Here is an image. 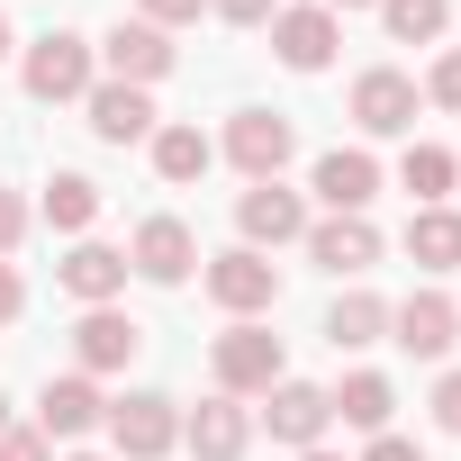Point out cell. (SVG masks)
<instances>
[{
	"label": "cell",
	"instance_id": "obj_1",
	"mask_svg": "<svg viewBox=\"0 0 461 461\" xmlns=\"http://www.w3.org/2000/svg\"><path fill=\"white\" fill-rule=\"evenodd\" d=\"M208 371H217V389H226V398H263L272 380H290V353H281V335H272L263 317H236V326L217 335Z\"/></svg>",
	"mask_w": 461,
	"mask_h": 461
},
{
	"label": "cell",
	"instance_id": "obj_2",
	"mask_svg": "<svg viewBox=\"0 0 461 461\" xmlns=\"http://www.w3.org/2000/svg\"><path fill=\"white\" fill-rule=\"evenodd\" d=\"M19 82H28V100H91V82H100V55H91V37H64V28H46L28 55H19Z\"/></svg>",
	"mask_w": 461,
	"mask_h": 461
},
{
	"label": "cell",
	"instance_id": "obj_3",
	"mask_svg": "<svg viewBox=\"0 0 461 461\" xmlns=\"http://www.w3.org/2000/svg\"><path fill=\"white\" fill-rule=\"evenodd\" d=\"M208 299L226 308V317H272L281 308V263L272 254H254V245H226V254H208Z\"/></svg>",
	"mask_w": 461,
	"mask_h": 461
},
{
	"label": "cell",
	"instance_id": "obj_4",
	"mask_svg": "<svg viewBox=\"0 0 461 461\" xmlns=\"http://www.w3.org/2000/svg\"><path fill=\"white\" fill-rule=\"evenodd\" d=\"M109 443L127 452V461H163L172 443H181V407L163 398V389H127V398H109Z\"/></svg>",
	"mask_w": 461,
	"mask_h": 461
},
{
	"label": "cell",
	"instance_id": "obj_5",
	"mask_svg": "<svg viewBox=\"0 0 461 461\" xmlns=\"http://www.w3.org/2000/svg\"><path fill=\"white\" fill-rule=\"evenodd\" d=\"M290 154H299V127L281 109H236V127H226V163H236L245 181H281Z\"/></svg>",
	"mask_w": 461,
	"mask_h": 461
},
{
	"label": "cell",
	"instance_id": "obj_6",
	"mask_svg": "<svg viewBox=\"0 0 461 461\" xmlns=\"http://www.w3.org/2000/svg\"><path fill=\"white\" fill-rule=\"evenodd\" d=\"M91 55H100V64H109V82H127V91H154V82L181 64V55H172V37H163V28H145V19H118Z\"/></svg>",
	"mask_w": 461,
	"mask_h": 461
},
{
	"label": "cell",
	"instance_id": "obj_7",
	"mask_svg": "<svg viewBox=\"0 0 461 461\" xmlns=\"http://www.w3.org/2000/svg\"><path fill=\"white\" fill-rule=\"evenodd\" d=\"M326 425H335V398H326L317 380H272V389H263V434H272V443L308 452V443H326Z\"/></svg>",
	"mask_w": 461,
	"mask_h": 461
},
{
	"label": "cell",
	"instance_id": "obj_8",
	"mask_svg": "<svg viewBox=\"0 0 461 461\" xmlns=\"http://www.w3.org/2000/svg\"><path fill=\"white\" fill-rule=\"evenodd\" d=\"M416 100H425V91H416L398 64H371V73L353 82V127H362V136H407V127H416Z\"/></svg>",
	"mask_w": 461,
	"mask_h": 461
},
{
	"label": "cell",
	"instance_id": "obj_9",
	"mask_svg": "<svg viewBox=\"0 0 461 461\" xmlns=\"http://www.w3.org/2000/svg\"><path fill=\"white\" fill-rule=\"evenodd\" d=\"M236 226H245V245H254V254L299 245V236H308V199H299V190H281V181H254V190L236 199Z\"/></svg>",
	"mask_w": 461,
	"mask_h": 461
},
{
	"label": "cell",
	"instance_id": "obj_10",
	"mask_svg": "<svg viewBox=\"0 0 461 461\" xmlns=\"http://www.w3.org/2000/svg\"><path fill=\"white\" fill-rule=\"evenodd\" d=\"M127 272H145V281L181 290V281L199 272V236H190L181 217H145V226H136V245H127Z\"/></svg>",
	"mask_w": 461,
	"mask_h": 461
},
{
	"label": "cell",
	"instance_id": "obj_11",
	"mask_svg": "<svg viewBox=\"0 0 461 461\" xmlns=\"http://www.w3.org/2000/svg\"><path fill=\"white\" fill-rule=\"evenodd\" d=\"M308 190L326 199V217H362V208L380 199V163H371L362 145H335V154H317V172H308Z\"/></svg>",
	"mask_w": 461,
	"mask_h": 461
},
{
	"label": "cell",
	"instance_id": "obj_12",
	"mask_svg": "<svg viewBox=\"0 0 461 461\" xmlns=\"http://www.w3.org/2000/svg\"><path fill=\"white\" fill-rule=\"evenodd\" d=\"M389 344H407L416 362H434V353H452V344H461V308H452L443 290H416V299H398V308H389Z\"/></svg>",
	"mask_w": 461,
	"mask_h": 461
},
{
	"label": "cell",
	"instance_id": "obj_13",
	"mask_svg": "<svg viewBox=\"0 0 461 461\" xmlns=\"http://www.w3.org/2000/svg\"><path fill=\"white\" fill-rule=\"evenodd\" d=\"M100 416H109V398H100L91 371H64V380H46V398H37V434H46V443H82Z\"/></svg>",
	"mask_w": 461,
	"mask_h": 461
},
{
	"label": "cell",
	"instance_id": "obj_14",
	"mask_svg": "<svg viewBox=\"0 0 461 461\" xmlns=\"http://www.w3.org/2000/svg\"><path fill=\"white\" fill-rule=\"evenodd\" d=\"M308 263H326L335 281H362L380 263V226L371 217H308Z\"/></svg>",
	"mask_w": 461,
	"mask_h": 461
},
{
	"label": "cell",
	"instance_id": "obj_15",
	"mask_svg": "<svg viewBox=\"0 0 461 461\" xmlns=\"http://www.w3.org/2000/svg\"><path fill=\"white\" fill-rule=\"evenodd\" d=\"M181 443L199 452V461H245V443H254V416H245V398H199L190 416H181Z\"/></svg>",
	"mask_w": 461,
	"mask_h": 461
},
{
	"label": "cell",
	"instance_id": "obj_16",
	"mask_svg": "<svg viewBox=\"0 0 461 461\" xmlns=\"http://www.w3.org/2000/svg\"><path fill=\"white\" fill-rule=\"evenodd\" d=\"M55 281H64V299H82V308H118V290H127V254L100 245V236H82V245L55 263Z\"/></svg>",
	"mask_w": 461,
	"mask_h": 461
},
{
	"label": "cell",
	"instance_id": "obj_17",
	"mask_svg": "<svg viewBox=\"0 0 461 461\" xmlns=\"http://www.w3.org/2000/svg\"><path fill=\"white\" fill-rule=\"evenodd\" d=\"M145 353V326L136 317H118V308H82V326H73V362L100 380V371H127Z\"/></svg>",
	"mask_w": 461,
	"mask_h": 461
},
{
	"label": "cell",
	"instance_id": "obj_18",
	"mask_svg": "<svg viewBox=\"0 0 461 461\" xmlns=\"http://www.w3.org/2000/svg\"><path fill=\"white\" fill-rule=\"evenodd\" d=\"M272 55L290 64V73H326L335 64V10H272Z\"/></svg>",
	"mask_w": 461,
	"mask_h": 461
},
{
	"label": "cell",
	"instance_id": "obj_19",
	"mask_svg": "<svg viewBox=\"0 0 461 461\" xmlns=\"http://www.w3.org/2000/svg\"><path fill=\"white\" fill-rule=\"evenodd\" d=\"M82 118H91V136H100V145H145V136L163 127V118H154V100H145V91H127V82H91Z\"/></svg>",
	"mask_w": 461,
	"mask_h": 461
},
{
	"label": "cell",
	"instance_id": "obj_20",
	"mask_svg": "<svg viewBox=\"0 0 461 461\" xmlns=\"http://www.w3.org/2000/svg\"><path fill=\"white\" fill-rule=\"evenodd\" d=\"M326 344H335V353H371V344H389V299H380V290H344V299L326 308Z\"/></svg>",
	"mask_w": 461,
	"mask_h": 461
},
{
	"label": "cell",
	"instance_id": "obj_21",
	"mask_svg": "<svg viewBox=\"0 0 461 461\" xmlns=\"http://www.w3.org/2000/svg\"><path fill=\"white\" fill-rule=\"evenodd\" d=\"M326 398H335V416H344L353 434H389V416H398V389H389L380 371H344Z\"/></svg>",
	"mask_w": 461,
	"mask_h": 461
},
{
	"label": "cell",
	"instance_id": "obj_22",
	"mask_svg": "<svg viewBox=\"0 0 461 461\" xmlns=\"http://www.w3.org/2000/svg\"><path fill=\"white\" fill-rule=\"evenodd\" d=\"M37 217L55 226V236H73V245H82V236H91V217H100V181H91V172H55V181H46V199H37Z\"/></svg>",
	"mask_w": 461,
	"mask_h": 461
},
{
	"label": "cell",
	"instance_id": "obj_23",
	"mask_svg": "<svg viewBox=\"0 0 461 461\" xmlns=\"http://www.w3.org/2000/svg\"><path fill=\"white\" fill-rule=\"evenodd\" d=\"M407 263L461 272V208H416V217H407Z\"/></svg>",
	"mask_w": 461,
	"mask_h": 461
},
{
	"label": "cell",
	"instance_id": "obj_24",
	"mask_svg": "<svg viewBox=\"0 0 461 461\" xmlns=\"http://www.w3.org/2000/svg\"><path fill=\"white\" fill-rule=\"evenodd\" d=\"M145 145H154V172H163L172 190H190V181H199V172L217 163V145H208L199 127H181V118H172V127H154Z\"/></svg>",
	"mask_w": 461,
	"mask_h": 461
},
{
	"label": "cell",
	"instance_id": "obj_25",
	"mask_svg": "<svg viewBox=\"0 0 461 461\" xmlns=\"http://www.w3.org/2000/svg\"><path fill=\"white\" fill-rule=\"evenodd\" d=\"M380 28H389L398 46H434V37L452 28V0H380Z\"/></svg>",
	"mask_w": 461,
	"mask_h": 461
},
{
	"label": "cell",
	"instance_id": "obj_26",
	"mask_svg": "<svg viewBox=\"0 0 461 461\" xmlns=\"http://www.w3.org/2000/svg\"><path fill=\"white\" fill-rule=\"evenodd\" d=\"M398 190H407L416 208H443V190H452V154H443V145H407V163H398Z\"/></svg>",
	"mask_w": 461,
	"mask_h": 461
},
{
	"label": "cell",
	"instance_id": "obj_27",
	"mask_svg": "<svg viewBox=\"0 0 461 461\" xmlns=\"http://www.w3.org/2000/svg\"><path fill=\"white\" fill-rule=\"evenodd\" d=\"M425 100H434V109H461V46H443V55H434V73H425Z\"/></svg>",
	"mask_w": 461,
	"mask_h": 461
},
{
	"label": "cell",
	"instance_id": "obj_28",
	"mask_svg": "<svg viewBox=\"0 0 461 461\" xmlns=\"http://www.w3.org/2000/svg\"><path fill=\"white\" fill-rule=\"evenodd\" d=\"M199 10H208V0H136V19H145V28H163V37H172V28H190Z\"/></svg>",
	"mask_w": 461,
	"mask_h": 461
},
{
	"label": "cell",
	"instance_id": "obj_29",
	"mask_svg": "<svg viewBox=\"0 0 461 461\" xmlns=\"http://www.w3.org/2000/svg\"><path fill=\"white\" fill-rule=\"evenodd\" d=\"M19 236H28V199H19L10 181H0V263L19 254Z\"/></svg>",
	"mask_w": 461,
	"mask_h": 461
},
{
	"label": "cell",
	"instance_id": "obj_30",
	"mask_svg": "<svg viewBox=\"0 0 461 461\" xmlns=\"http://www.w3.org/2000/svg\"><path fill=\"white\" fill-rule=\"evenodd\" d=\"M0 461H55V443L37 425H10V434H0Z\"/></svg>",
	"mask_w": 461,
	"mask_h": 461
},
{
	"label": "cell",
	"instance_id": "obj_31",
	"mask_svg": "<svg viewBox=\"0 0 461 461\" xmlns=\"http://www.w3.org/2000/svg\"><path fill=\"white\" fill-rule=\"evenodd\" d=\"M208 10H217L226 28H272V10H281V0H208Z\"/></svg>",
	"mask_w": 461,
	"mask_h": 461
},
{
	"label": "cell",
	"instance_id": "obj_32",
	"mask_svg": "<svg viewBox=\"0 0 461 461\" xmlns=\"http://www.w3.org/2000/svg\"><path fill=\"white\" fill-rule=\"evenodd\" d=\"M434 425H443V434H461V371H443V380H434Z\"/></svg>",
	"mask_w": 461,
	"mask_h": 461
},
{
	"label": "cell",
	"instance_id": "obj_33",
	"mask_svg": "<svg viewBox=\"0 0 461 461\" xmlns=\"http://www.w3.org/2000/svg\"><path fill=\"white\" fill-rule=\"evenodd\" d=\"M362 461H425V443H407V434H371Z\"/></svg>",
	"mask_w": 461,
	"mask_h": 461
},
{
	"label": "cell",
	"instance_id": "obj_34",
	"mask_svg": "<svg viewBox=\"0 0 461 461\" xmlns=\"http://www.w3.org/2000/svg\"><path fill=\"white\" fill-rule=\"evenodd\" d=\"M19 308H28V281H19V272H10V263H0V326H10V317H19Z\"/></svg>",
	"mask_w": 461,
	"mask_h": 461
},
{
	"label": "cell",
	"instance_id": "obj_35",
	"mask_svg": "<svg viewBox=\"0 0 461 461\" xmlns=\"http://www.w3.org/2000/svg\"><path fill=\"white\" fill-rule=\"evenodd\" d=\"M299 461H344V452H326V443H308V452H299Z\"/></svg>",
	"mask_w": 461,
	"mask_h": 461
},
{
	"label": "cell",
	"instance_id": "obj_36",
	"mask_svg": "<svg viewBox=\"0 0 461 461\" xmlns=\"http://www.w3.org/2000/svg\"><path fill=\"white\" fill-rule=\"evenodd\" d=\"M317 10H371V0H317Z\"/></svg>",
	"mask_w": 461,
	"mask_h": 461
},
{
	"label": "cell",
	"instance_id": "obj_37",
	"mask_svg": "<svg viewBox=\"0 0 461 461\" xmlns=\"http://www.w3.org/2000/svg\"><path fill=\"white\" fill-rule=\"evenodd\" d=\"M0 434H10V398H0Z\"/></svg>",
	"mask_w": 461,
	"mask_h": 461
},
{
	"label": "cell",
	"instance_id": "obj_38",
	"mask_svg": "<svg viewBox=\"0 0 461 461\" xmlns=\"http://www.w3.org/2000/svg\"><path fill=\"white\" fill-rule=\"evenodd\" d=\"M0 55H10V19H0Z\"/></svg>",
	"mask_w": 461,
	"mask_h": 461
},
{
	"label": "cell",
	"instance_id": "obj_39",
	"mask_svg": "<svg viewBox=\"0 0 461 461\" xmlns=\"http://www.w3.org/2000/svg\"><path fill=\"white\" fill-rule=\"evenodd\" d=\"M64 461H100V452H64Z\"/></svg>",
	"mask_w": 461,
	"mask_h": 461
},
{
	"label": "cell",
	"instance_id": "obj_40",
	"mask_svg": "<svg viewBox=\"0 0 461 461\" xmlns=\"http://www.w3.org/2000/svg\"><path fill=\"white\" fill-rule=\"evenodd\" d=\"M452 181H461V154H452Z\"/></svg>",
	"mask_w": 461,
	"mask_h": 461
}]
</instances>
